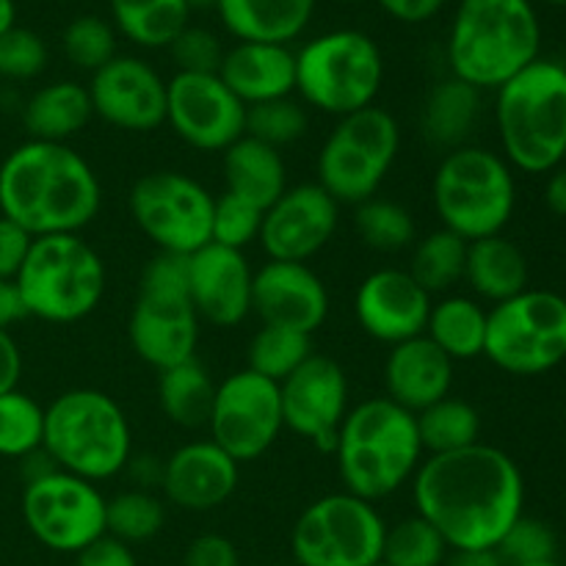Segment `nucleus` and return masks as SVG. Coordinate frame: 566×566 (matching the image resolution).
<instances>
[{
  "mask_svg": "<svg viewBox=\"0 0 566 566\" xmlns=\"http://www.w3.org/2000/svg\"><path fill=\"white\" fill-rule=\"evenodd\" d=\"M412 501L451 551H495L523 517L525 481L517 462L495 446L426 457L412 479Z\"/></svg>",
  "mask_w": 566,
  "mask_h": 566,
  "instance_id": "nucleus-1",
  "label": "nucleus"
},
{
  "mask_svg": "<svg viewBox=\"0 0 566 566\" xmlns=\"http://www.w3.org/2000/svg\"><path fill=\"white\" fill-rule=\"evenodd\" d=\"M103 186L70 144H17L0 160V216L33 238L81 235L99 213Z\"/></svg>",
  "mask_w": 566,
  "mask_h": 566,
  "instance_id": "nucleus-2",
  "label": "nucleus"
},
{
  "mask_svg": "<svg viewBox=\"0 0 566 566\" xmlns=\"http://www.w3.org/2000/svg\"><path fill=\"white\" fill-rule=\"evenodd\" d=\"M542 22L534 0H459L448 28L446 59L453 77L497 92L539 59Z\"/></svg>",
  "mask_w": 566,
  "mask_h": 566,
  "instance_id": "nucleus-3",
  "label": "nucleus"
},
{
  "mask_svg": "<svg viewBox=\"0 0 566 566\" xmlns=\"http://www.w3.org/2000/svg\"><path fill=\"white\" fill-rule=\"evenodd\" d=\"M340 481L352 495L379 503L415 479L423 462L415 415L387 396L348 409L335 442Z\"/></svg>",
  "mask_w": 566,
  "mask_h": 566,
  "instance_id": "nucleus-4",
  "label": "nucleus"
},
{
  "mask_svg": "<svg viewBox=\"0 0 566 566\" xmlns=\"http://www.w3.org/2000/svg\"><path fill=\"white\" fill-rule=\"evenodd\" d=\"M503 158L525 175H551L566 155V64L536 59L495 92Z\"/></svg>",
  "mask_w": 566,
  "mask_h": 566,
  "instance_id": "nucleus-5",
  "label": "nucleus"
},
{
  "mask_svg": "<svg viewBox=\"0 0 566 566\" xmlns=\"http://www.w3.org/2000/svg\"><path fill=\"white\" fill-rule=\"evenodd\" d=\"M42 451L64 473L99 484L125 473L130 462V420L103 390H66L44 407Z\"/></svg>",
  "mask_w": 566,
  "mask_h": 566,
  "instance_id": "nucleus-6",
  "label": "nucleus"
},
{
  "mask_svg": "<svg viewBox=\"0 0 566 566\" xmlns=\"http://www.w3.org/2000/svg\"><path fill=\"white\" fill-rule=\"evenodd\" d=\"M431 202L442 227L464 241L503 235L517 205V182L506 158L464 144L442 155L431 180Z\"/></svg>",
  "mask_w": 566,
  "mask_h": 566,
  "instance_id": "nucleus-7",
  "label": "nucleus"
},
{
  "mask_svg": "<svg viewBox=\"0 0 566 566\" xmlns=\"http://www.w3.org/2000/svg\"><path fill=\"white\" fill-rule=\"evenodd\" d=\"M17 287L28 318L44 324H77L99 307L108 287V271L92 243L81 235L33 238Z\"/></svg>",
  "mask_w": 566,
  "mask_h": 566,
  "instance_id": "nucleus-8",
  "label": "nucleus"
},
{
  "mask_svg": "<svg viewBox=\"0 0 566 566\" xmlns=\"http://www.w3.org/2000/svg\"><path fill=\"white\" fill-rule=\"evenodd\" d=\"M385 83V55L357 28H335L296 53V92L307 108L348 116L376 105Z\"/></svg>",
  "mask_w": 566,
  "mask_h": 566,
  "instance_id": "nucleus-9",
  "label": "nucleus"
},
{
  "mask_svg": "<svg viewBox=\"0 0 566 566\" xmlns=\"http://www.w3.org/2000/svg\"><path fill=\"white\" fill-rule=\"evenodd\" d=\"M127 337L138 359L158 374L197 357L199 315L188 296L186 254L160 252L144 265Z\"/></svg>",
  "mask_w": 566,
  "mask_h": 566,
  "instance_id": "nucleus-10",
  "label": "nucleus"
},
{
  "mask_svg": "<svg viewBox=\"0 0 566 566\" xmlns=\"http://www.w3.org/2000/svg\"><path fill=\"white\" fill-rule=\"evenodd\" d=\"M401 149V125L381 105L337 119L315 160V182L337 205H363L376 197Z\"/></svg>",
  "mask_w": 566,
  "mask_h": 566,
  "instance_id": "nucleus-11",
  "label": "nucleus"
},
{
  "mask_svg": "<svg viewBox=\"0 0 566 566\" xmlns=\"http://www.w3.org/2000/svg\"><path fill=\"white\" fill-rule=\"evenodd\" d=\"M484 357L512 376H539L566 359V298L553 291L517 293L486 315Z\"/></svg>",
  "mask_w": 566,
  "mask_h": 566,
  "instance_id": "nucleus-12",
  "label": "nucleus"
},
{
  "mask_svg": "<svg viewBox=\"0 0 566 566\" xmlns=\"http://www.w3.org/2000/svg\"><path fill=\"white\" fill-rule=\"evenodd\" d=\"M387 523L376 503L335 492L310 503L291 534L296 566H370L381 562Z\"/></svg>",
  "mask_w": 566,
  "mask_h": 566,
  "instance_id": "nucleus-13",
  "label": "nucleus"
},
{
  "mask_svg": "<svg viewBox=\"0 0 566 566\" xmlns=\"http://www.w3.org/2000/svg\"><path fill=\"white\" fill-rule=\"evenodd\" d=\"M216 197L186 171H149L130 188L127 208L138 230L171 254H193L210 243Z\"/></svg>",
  "mask_w": 566,
  "mask_h": 566,
  "instance_id": "nucleus-14",
  "label": "nucleus"
},
{
  "mask_svg": "<svg viewBox=\"0 0 566 566\" xmlns=\"http://www.w3.org/2000/svg\"><path fill=\"white\" fill-rule=\"evenodd\" d=\"M105 495L81 475L53 470L42 479L25 481L22 520L33 539L53 553L77 556L105 536Z\"/></svg>",
  "mask_w": 566,
  "mask_h": 566,
  "instance_id": "nucleus-15",
  "label": "nucleus"
},
{
  "mask_svg": "<svg viewBox=\"0 0 566 566\" xmlns=\"http://www.w3.org/2000/svg\"><path fill=\"white\" fill-rule=\"evenodd\" d=\"M208 429L210 440L238 464L260 459L285 429L280 385L249 368L230 374L216 385Z\"/></svg>",
  "mask_w": 566,
  "mask_h": 566,
  "instance_id": "nucleus-16",
  "label": "nucleus"
},
{
  "mask_svg": "<svg viewBox=\"0 0 566 566\" xmlns=\"http://www.w3.org/2000/svg\"><path fill=\"white\" fill-rule=\"evenodd\" d=\"M166 125L199 153H224L247 136V105L227 88L219 72H175L166 81Z\"/></svg>",
  "mask_w": 566,
  "mask_h": 566,
  "instance_id": "nucleus-17",
  "label": "nucleus"
},
{
  "mask_svg": "<svg viewBox=\"0 0 566 566\" xmlns=\"http://www.w3.org/2000/svg\"><path fill=\"white\" fill-rule=\"evenodd\" d=\"M285 429L321 451H335L337 431L348 415V376L324 354H313L280 385Z\"/></svg>",
  "mask_w": 566,
  "mask_h": 566,
  "instance_id": "nucleus-18",
  "label": "nucleus"
},
{
  "mask_svg": "<svg viewBox=\"0 0 566 566\" xmlns=\"http://www.w3.org/2000/svg\"><path fill=\"white\" fill-rule=\"evenodd\" d=\"M94 116L116 130L153 133L166 125V81L149 61L116 55L88 81Z\"/></svg>",
  "mask_w": 566,
  "mask_h": 566,
  "instance_id": "nucleus-19",
  "label": "nucleus"
},
{
  "mask_svg": "<svg viewBox=\"0 0 566 566\" xmlns=\"http://www.w3.org/2000/svg\"><path fill=\"white\" fill-rule=\"evenodd\" d=\"M340 224V205L318 186L302 182L287 191L263 213L260 238L269 260L307 263L335 238Z\"/></svg>",
  "mask_w": 566,
  "mask_h": 566,
  "instance_id": "nucleus-20",
  "label": "nucleus"
},
{
  "mask_svg": "<svg viewBox=\"0 0 566 566\" xmlns=\"http://www.w3.org/2000/svg\"><path fill=\"white\" fill-rule=\"evenodd\" d=\"M434 296L412 280L407 269H379L365 276L354 296L359 329L376 343L398 346L426 335Z\"/></svg>",
  "mask_w": 566,
  "mask_h": 566,
  "instance_id": "nucleus-21",
  "label": "nucleus"
},
{
  "mask_svg": "<svg viewBox=\"0 0 566 566\" xmlns=\"http://www.w3.org/2000/svg\"><path fill=\"white\" fill-rule=\"evenodd\" d=\"M252 313L260 324L285 326L313 337L329 318V291L307 263L269 260L254 271Z\"/></svg>",
  "mask_w": 566,
  "mask_h": 566,
  "instance_id": "nucleus-22",
  "label": "nucleus"
},
{
  "mask_svg": "<svg viewBox=\"0 0 566 566\" xmlns=\"http://www.w3.org/2000/svg\"><path fill=\"white\" fill-rule=\"evenodd\" d=\"M254 271L238 249L208 243L188 254V296L199 321L232 329L252 315Z\"/></svg>",
  "mask_w": 566,
  "mask_h": 566,
  "instance_id": "nucleus-23",
  "label": "nucleus"
},
{
  "mask_svg": "<svg viewBox=\"0 0 566 566\" xmlns=\"http://www.w3.org/2000/svg\"><path fill=\"white\" fill-rule=\"evenodd\" d=\"M241 464L213 440H193L164 459L160 490L182 512H213L238 490Z\"/></svg>",
  "mask_w": 566,
  "mask_h": 566,
  "instance_id": "nucleus-24",
  "label": "nucleus"
},
{
  "mask_svg": "<svg viewBox=\"0 0 566 566\" xmlns=\"http://www.w3.org/2000/svg\"><path fill=\"white\" fill-rule=\"evenodd\" d=\"M453 365L457 363L426 335L390 346L385 359V396L407 412H423L451 396Z\"/></svg>",
  "mask_w": 566,
  "mask_h": 566,
  "instance_id": "nucleus-25",
  "label": "nucleus"
},
{
  "mask_svg": "<svg viewBox=\"0 0 566 566\" xmlns=\"http://www.w3.org/2000/svg\"><path fill=\"white\" fill-rule=\"evenodd\" d=\"M219 77L247 108L291 97L296 92V53L287 44L235 42L224 50Z\"/></svg>",
  "mask_w": 566,
  "mask_h": 566,
  "instance_id": "nucleus-26",
  "label": "nucleus"
},
{
  "mask_svg": "<svg viewBox=\"0 0 566 566\" xmlns=\"http://www.w3.org/2000/svg\"><path fill=\"white\" fill-rule=\"evenodd\" d=\"M318 0H219L221 25L235 42L287 44L310 28Z\"/></svg>",
  "mask_w": 566,
  "mask_h": 566,
  "instance_id": "nucleus-27",
  "label": "nucleus"
},
{
  "mask_svg": "<svg viewBox=\"0 0 566 566\" xmlns=\"http://www.w3.org/2000/svg\"><path fill=\"white\" fill-rule=\"evenodd\" d=\"M481 119V92L448 75L429 88L420 111V133L426 144L442 153L464 147Z\"/></svg>",
  "mask_w": 566,
  "mask_h": 566,
  "instance_id": "nucleus-28",
  "label": "nucleus"
},
{
  "mask_svg": "<svg viewBox=\"0 0 566 566\" xmlns=\"http://www.w3.org/2000/svg\"><path fill=\"white\" fill-rule=\"evenodd\" d=\"M221 155L227 193L258 205L265 213L287 191V166L280 149L243 136Z\"/></svg>",
  "mask_w": 566,
  "mask_h": 566,
  "instance_id": "nucleus-29",
  "label": "nucleus"
},
{
  "mask_svg": "<svg viewBox=\"0 0 566 566\" xmlns=\"http://www.w3.org/2000/svg\"><path fill=\"white\" fill-rule=\"evenodd\" d=\"M88 88L77 81H53L36 88L22 105V125L33 142L66 144L92 122Z\"/></svg>",
  "mask_w": 566,
  "mask_h": 566,
  "instance_id": "nucleus-30",
  "label": "nucleus"
},
{
  "mask_svg": "<svg viewBox=\"0 0 566 566\" xmlns=\"http://www.w3.org/2000/svg\"><path fill=\"white\" fill-rule=\"evenodd\" d=\"M464 282L475 296L492 302L495 307V304L528 291V260L517 243L503 235L470 241Z\"/></svg>",
  "mask_w": 566,
  "mask_h": 566,
  "instance_id": "nucleus-31",
  "label": "nucleus"
},
{
  "mask_svg": "<svg viewBox=\"0 0 566 566\" xmlns=\"http://www.w3.org/2000/svg\"><path fill=\"white\" fill-rule=\"evenodd\" d=\"M116 33L144 50H164L191 25L188 0H108Z\"/></svg>",
  "mask_w": 566,
  "mask_h": 566,
  "instance_id": "nucleus-32",
  "label": "nucleus"
},
{
  "mask_svg": "<svg viewBox=\"0 0 566 566\" xmlns=\"http://www.w3.org/2000/svg\"><path fill=\"white\" fill-rule=\"evenodd\" d=\"M486 315L490 310L481 307L475 298L446 296L431 304L426 337L437 343L453 363L484 357Z\"/></svg>",
  "mask_w": 566,
  "mask_h": 566,
  "instance_id": "nucleus-33",
  "label": "nucleus"
},
{
  "mask_svg": "<svg viewBox=\"0 0 566 566\" xmlns=\"http://www.w3.org/2000/svg\"><path fill=\"white\" fill-rule=\"evenodd\" d=\"M216 381L197 357L160 370L158 403L166 420L180 429H205L213 409Z\"/></svg>",
  "mask_w": 566,
  "mask_h": 566,
  "instance_id": "nucleus-34",
  "label": "nucleus"
},
{
  "mask_svg": "<svg viewBox=\"0 0 566 566\" xmlns=\"http://www.w3.org/2000/svg\"><path fill=\"white\" fill-rule=\"evenodd\" d=\"M418 423L420 446L429 457H442V453L464 451V448L481 442V415L473 403L462 398H442L431 403L423 412L415 415Z\"/></svg>",
  "mask_w": 566,
  "mask_h": 566,
  "instance_id": "nucleus-35",
  "label": "nucleus"
},
{
  "mask_svg": "<svg viewBox=\"0 0 566 566\" xmlns=\"http://www.w3.org/2000/svg\"><path fill=\"white\" fill-rule=\"evenodd\" d=\"M464 263H468V241L440 227L415 243L407 271L426 293L440 296L464 280Z\"/></svg>",
  "mask_w": 566,
  "mask_h": 566,
  "instance_id": "nucleus-36",
  "label": "nucleus"
},
{
  "mask_svg": "<svg viewBox=\"0 0 566 566\" xmlns=\"http://www.w3.org/2000/svg\"><path fill=\"white\" fill-rule=\"evenodd\" d=\"M166 523V503L153 490H125L108 497L105 506V534L125 545H142L155 539Z\"/></svg>",
  "mask_w": 566,
  "mask_h": 566,
  "instance_id": "nucleus-37",
  "label": "nucleus"
},
{
  "mask_svg": "<svg viewBox=\"0 0 566 566\" xmlns=\"http://www.w3.org/2000/svg\"><path fill=\"white\" fill-rule=\"evenodd\" d=\"M310 357H313V340H310V335L285 329V326L263 324L254 332L252 340H249L247 368L282 385Z\"/></svg>",
  "mask_w": 566,
  "mask_h": 566,
  "instance_id": "nucleus-38",
  "label": "nucleus"
},
{
  "mask_svg": "<svg viewBox=\"0 0 566 566\" xmlns=\"http://www.w3.org/2000/svg\"><path fill=\"white\" fill-rule=\"evenodd\" d=\"M354 230H357L359 241L365 247L385 254L412 247L415 235H418L412 213L401 202L381 197H370L368 202L357 205V210H354Z\"/></svg>",
  "mask_w": 566,
  "mask_h": 566,
  "instance_id": "nucleus-39",
  "label": "nucleus"
},
{
  "mask_svg": "<svg viewBox=\"0 0 566 566\" xmlns=\"http://www.w3.org/2000/svg\"><path fill=\"white\" fill-rule=\"evenodd\" d=\"M44 407L28 392L9 390L0 396V457L22 462L42 451Z\"/></svg>",
  "mask_w": 566,
  "mask_h": 566,
  "instance_id": "nucleus-40",
  "label": "nucleus"
},
{
  "mask_svg": "<svg viewBox=\"0 0 566 566\" xmlns=\"http://www.w3.org/2000/svg\"><path fill=\"white\" fill-rule=\"evenodd\" d=\"M448 553L451 547L442 539L440 531L420 514H412L392 528L387 525L381 562L390 566H442Z\"/></svg>",
  "mask_w": 566,
  "mask_h": 566,
  "instance_id": "nucleus-41",
  "label": "nucleus"
},
{
  "mask_svg": "<svg viewBox=\"0 0 566 566\" xmlns=\"http://www.w3.org/2000/svg\"><path fill=\"white\" fill-rule=\"evenodd\" d=\"M66 61L81 72H97L116 59V28L105 17L81 14L61 33Z\"/></svg>",
  "mask_w": 566,
  "mask_h": 566,
  "instance_id": "nucleus-42",
  "label": "nucleus"
},
{
  "mask_svg": "<svg viewBox=\"0 0 566 566\" xmlns=\"http://www.w3.org/2000/svg\"><path fill=\"white\" fill-rule=\"evenodd\" d=\"M310 116L304 103L293 97L271 99V103L249 105L247 108V136L280 149L291 147L307 133Z\"/></svg>",
  "mask_w": 566,
  "mask_h": 566,
  "instance_id": "nucleus-43",
  "label": "nucleus"
},
{
  "mask_svg": "<svg viewBox=\"0 0 566 566\" xmlns=\"http://www.w3.org/2000/svg\"><path fill=\"white\" fill-rule=\"evenodd\" d=\"M263 227V210L235 193H221L213 205V224H210V243H219L227 249H243L260 238Z\"/></svg>",
  "mask_w": 566,
  "mask_h": 566,
  "instance_id": "nucleus-44",
  "label": "nucleus"
},
{
  "mask_svg": "<svg viewBox=\"0 0 566 566\" xmlns=\"http://www.w3.org/2000/svg\"><path fill=\"white\" fill-rule=\"evenodd\" d=\"M495 551L506 566L556 562L558 539L556 534H553L551 525L542 523V520L525 517L523 514V517L503 534V539L497 542Z\"/></svg>",
  "mask_w": 566,
  "mask_h": 566,
  "instance_id": "nucleus-45",
  "label": "nucleus"
},
{
  "mask_svg": "<svg viewBox=\"0 0 566 566\" xmlns=\"http://www.w3.org/2000/svg\"><path fill=\"white\" fill-rule=\"evenodd\" d=\"M48 44L31 28L14 25L0 36V77L11 83H25L48 70Z\"/></svg>",
  "mask_w": 566,
  "mask_h": 566,
  "instance_id": "nucleus-46",
  "label": "nucleus"
},
{
  "mask_svg": "<svg viewBox=\"0 0 566 566\" xmlns=\"http://www.w3.org/2000/svg\"><path fill=\"white\" fill-rule=\"evenodd\" d=\"M177 72H193V75H216L224 59V44L213 31L199 25L182 28L180 36L169 44Z\"/></svg>",
  "mask_w": 566,
  "mask_h": 566,
  "instance_id": "nucleus-47",
  "label": "nucleus"
},
{
  "mask_svg": "<svg viewBox=\"0 0 566 566\" xmlns=\"http://www.w3.org/2000/svg\"><path fill=\"white\" fill-rule=\"evenodd\" d=\"M33 247L31 232L0 216V280H17Z\"/></svg>",
  "mask_w": 566,
  "mask_h": 566,
  "instance_id": "nucleus-48",
  "label": "nucleus"
},
{
  "mask_svg": "<svg viewBox=\"0 0 566 566\" xmlns=\"http://www.w3.org/2000/svg\"><path fill=\"white\" fill-rule=\"evenodd\" d=\"M182 566H241V553L227 536L202 534L188 545Z\"/></svg>",
  "mask_w": 566,
  "mask_h": 566,
  "instance_id": "nucleus-49",
  "label": "nucleus"
},
{
  "mask_svg": "<svg viewBox=\"0 0 566 566\" xmlns=\"http://www.w3.org/2000/svg\"><path fill=\"white\" fill-rule=\"evenodd\" d=\"M75 566H138V562L130 545L105 534L97 542H92L86 551L77 553Z\"/></svg>",
  "mask_w": 566,
  "mask_h": 566,
  "instance_id": "nucleus-50",
  "label": "nucleus"
},
{
  "mask_svg": "<svg viewBox=\"0 0 566 566\" xmlns=\"http://www.w3.org/2000/svg\"><path fill=\"white\" fill-rule=\"evenodd\" d=\"M376 3L392 20L403 25H420V22L434 20L446 9L448 0H376Z\"/></svg>",
  "mask_w": 566,
  "mask_h": 566,
  "instance_id": "nucleus-51",
  "label": "nucleus"
},
{
  "mask_svg": "<svg viewBox=\"0 0 566 566\" xmlns=\"http://www.w3.org/2000/svg\"><path fill=\"white\" fill-rule=\"evenodd\" d=\"M22 376V352L17 346L14 335L0 329V396L20 387Z\"/></svg>",
  "mask_w": 566,
  "mask_h": 566,
  "instance_id": "nucleus-52",
  "label": "nucleus"
},
{
  "mask_svg": "<svg viewBox=\"0 0 566 566\" xmlns=\"http://www.w3.org/2000/svg\"><path fill=\"white\" fill-rule=\"evenodd\" d=\"M28 318L25 302L14 280H0V329L11 332V326Z\"/></svg>",
  "mask_w": 566,
  "mask_h": 566,
  "instance_id": "nucleus-53",
  "label": "nucleus"
},
{
  "mask_svg": "<svg viewBox=\"0 0 566 566\" xmlns=\"http://www.w3.org/2000/svg\"><path fill=\"white\" fill-rule=\"evenodd\" d=\"M125 473L136 481V490H149V486H160L164 481V459L155 457H130Z\"/></svg>",
  "mask_w": 566,
  "mask_h": 566,
  "instance_id": "nucleus-54",
  "label": "nucleus"
},
{
  "mask_svg": "<svg viewBox=\"0 0 566 566\" xmlns=\"http://www.w3.org/2000/svg\"><path fill=\"white\" fill-rule=\"evenodd\" d=\"M545 205L551 213L566 216V166H558V169H553L551 177H547Z\"/></svg>",
  "mask_w": 566,
  "mask_h": 566,
  "instance_id": "nucleus-55",
  "label": "nucleus"
},
{
  "mask_svg": "<svg viewBox=\"0 0 566 566\" xmlns=\"http://www.w3.org/2000/svg\"><path fill=\"white\" fill-rule=\"evenodd\" d=\"M442 566H506L497 551H451Z\"/></svg>",
  "mask_w": 566,
  "mask_h": 566,
  "instance_id": "nucleus-56",
  "label": "nucleus"
},
{
  "mask_svg": "<svg viewBox=\"0 0 566 566\" xmlns=\"http://www.w3.org/2000/svg\"><path fill=\"white\" fill-rule=\"evenodd\" d=\"M17 25V3L14 0H0V36Z\"/></svg>",
  "mask_w": 566,
  "mask_h": 566,
  "instance_id": "nucleus-57",
  "label": "nucleus"
},
{
  "mask_svg": "<svg viewBox=\"0 0 566 566\" xmlns=\"http://www.w3.org/2000/svg\"><path fill=\"white\" fill-rule=\"evenodd\" d=\"M216 3H219V0H188L191 9H208V6H216Z\"/></svg>",
  "mask_w": 566,
  "mask_h": 566,
  "instance_id": "nucleus-58",
  "label": "nucleus"
},
{
  "mask_svg": "<svg viewBox=\"0 0 566 566\" xmlns=\"http://www.w3.org/2000/svg\"><path fill=\"white\" fill-rule=\"evenodd\" d=\"M539 3H547V6H566V0H539Z\"/></svg>",
  "mask_w": 566,
  "mask_h": 566,
  "instance_id": "nucleus-59",
  "label": "nucleus"
},
{
  "mask_svg": "<svg viewBox=\"0 0 566 566\" xmlns=\"http://www.w3.org/2000/svg\"><path fill=\"white\" fill-rule=\"evenodd\" d=\"M528 566H562L558 562H542V564H528Z\"/></svg>",
  "mask_w": 566,
  "mask_h": 566,
  "instance_id": "nucleus-60",
  "label": "nucleus"
},
{
  "mask_svg": "<svg viewBox=\"0 0 566 566\" xmlns=\"http://www.w3.org/2000/svg\"><path fill=\"white\" fill-rule=\"evenodd\" d=\"M337 3H359V0H337Z\"/></svg>",
  "mask_w": 566,
  "mask_h": 566,
  "instance_id": "nucleus-61",
  "label": "nucleus"
},
{
  "mask_svg": "<svg viewBox=\"0 0 566 566\" xmlns=\"http://www.w3.org/2000/svg\"><path fill=\"white\" fill-rule=\"evenodd\" d=\"M370 566H390L387 562H376V564H370Z\"/></svg>",
  "mask_w": 566,
  "mask_h": 566,
  "instance_id": "nucleus-62",
  "label": "nucleus"
},
{
  "mask_svg": "<svg viewBox=\"0 0 566 566\" xmlns=\"http://www.w3.org/2000/svg\"><path fill=\"white\" fill-rule=\"evenodd\" d=\"M276 566H296V564H276Z\"/></svg>",
  "mask_w": 566,
  "mask_h": 566,
  "instance_id": "nucleus-63",
  "label": "nucleus"
},
{
  "mask_svg": "<svg viewBox=\"0 0 566 566\" xmlns=\"http://www.w3.org/2000/svg\"><path fill=\"white\" fill-rule=\"evenodd\" d=\"M564 166H566V155H564Z\"/></svg>",
  "mask_w": 566,
  "mask_h": 566,
  "instance_id": "nucleus-64",
  "label": "nucleus"
}]
</instances>
